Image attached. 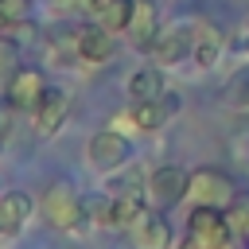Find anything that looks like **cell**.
Returning <instances> with one entry per match:
<instances>
[{
    "mask_svg": "<svg viewBox=\"0 0 249 249\" xmlns=\"http://www.w3.org/2000/svg\"><path fill=\"white\" fill-rule=\"evenodd\" d=\"M187 237L191 241H198L202 249H233V226H230V218L222 214V210H214V206H191V214H187Z\"/></svg>",
    "mask_w": 249,
    "mask_h": 249,
    "instance_id": "cell-1",
    "label": "cell"
},
{
    "mask_svg": "<svg viewBox=\"0 0 249 249\" xmlns=\"http://www.w3.org/2000/svg\"><path fill=\"white\" fill-rule=\"evenodd\" d=\"M191 206H214V210H230V202L237 198L233 179L218 167H198L191 171V187H187Z\"/></svg>",
    "mask_w": 249,
    "mask_h": 249,
    "instance_id": "cell-2",
    "label": "cell"
},
{
    "mask_svg": "<svg viewBox=\"0 0 249 249\" xmlns=\"http://www.w3.org/2000/svg\"><path fill=\"white\" fill-rule=\"evenodd\" d=\"M39 210H43L47 226H54V230H78V226L86 222V214H82V198L74 195L70 183H51V187L43 191Z\"/></svg>",
    "mask_w": 249,
    "mask_h": 249,
    "instance_id": "cell-3",
    "label": "cell"
},
{
    "mask_svg": "<svg viewBox=\"0 0 249 249\" xmlns=\"http://www.w3.org/2000/svg\"><path fill=\"white\" fill-rule=\"evenodd\" d=\"M128 156H132V144H128V136H124L121 128H101V132H93L89 144H86L89 167H97V171H105V175L117 171V167H124Z\"/></svg>",
    "mask_w": 249,
    "mask_h": 249,
    "instance_id": "cell-4",
    "label": "cell"
},
{
    "mask_svg": "<svg viewBox=\"0 0 249 249\" xmlns=\"http://www.w3.org/2000/svg\"><path fill=\"white\" fill-rule=\"evenodd\" d=\"M187 187H191V171H183L179 163H163L156 167L148 179H144V191H148V202L167 210V206H179L187 198Z\"/></svg>",
    "mask_w": 249,
    "mask_h": 249,
    "instance_id": "cell-5",
    "label": "cell"
},
{
    "mask_svg": "<svg viewBox=\"0 0 249 249\" xmlns=\"http://www.w3.org/2000/svg\"><path fill=\"white\" fill-rule=\"evenodd\" d=\"M175 113H179V93L167 89V93H160L156 101H132L128 121H132L136 132H160Z\"/></svg>",
    "mask_w": 249,
    "mask_h": 249,
    "instance_id": "cell-6",
    "label": "cell"
},
{
    "mask_svg": "<svg viewBox=\"0 0 249 249\" xmlns=\"http://www.w3.org/2000/svg\"><path fill=\"white\" fill-rule=\"evenodd\" d=\"M191 47H195V27L179 23V27H163L160 39H156V47L148 54H152L156 66H179V62L191 58Z\"/></svg>",
    "mask_w": 249,
    "mask_h": 249,
    "instance_id": "cell-7",
    "label": "cell"
},
{
    "mask_svg": "<svg viewBox=\"0 0 249 249\" xmlns=\"http://www.w3.org/2000/svg\"><path fill=\"white\" fill-rule=\"evenodd\" d=\"M160 8H156V0H136L132 4V19H128V27H124V35H128V43L136 47V51H152L156 47V39H160Z\"/></svg>",
    "mask_w": 249,
    "mask_h": 249,
    "instance_id": "cell-8",
    "label": "cell"
},
{
    "mask_svg": "<svg viewBox=\"0 0 249 249\" xmlns=\"http://www.w3.org/2000/svg\"><path fill=\"white\" fill-rule=\"evenodd\" d=\"M66 113H70V97H66V89H58V86H47L43 97L35 101V109H31L35 128H39L43 136H54V132L66 124Z\"/></svg>",
    "mask_w": 249,
    "mask_h": 249,
    "instance_id": "cell-9",
    "label": "cell"
},
{
    "mask_svg": "<svg viewBox=\"0 0 249 249\" xmlns=\"http://www.w3.org/2000/svg\"><path fill=\"white\" fill-rule=\"evenodd\" d=\"M74 47H78V58L89 62V66H101L113 58V31L101 27V23H86V27H74Z\"/></svg>",
    "mask_w": 249,
    "mask_h": 249,
    "instance_id": "cell-10",
    "label": "cell"
},
{
    "mask_svg": "<svg viewBox=\"0 0 249 249\" xmlns=\"http://www.w3.org/2000/svg\"><path fill=\"white\" fill-rule=\"evenodd\" d=\"M222 51H226V39H222V31H218L210 19H198V23H195V47H191V58H195V66H198V70H210V66H218Z\"/></svg>",
    "mask_w": 249,
    "mask_h": 249,
    "instance_id": "cell-11",
    "label": "cell"
},
{
    "mask_svg": "<svg viewBox=\"0 0 249 249\" xmlns=\"http://www.w3.org/2000/svg\"><path fill=\"white\" fill-rule=\"evenodd\" d=\"M43 89H47L43 74H39L35 66H19V70L12 74V82H8V101H12L16 109H35V101L43 97Z\"/></svg>",
    "mask_w": 249,
    "mask_h": 249,
    "instance_id": "cell-12",
    "label": "cell"
},
{
    "mask_svg": "<svg viewBox=\"0 0 249 249\" xmlns=\"http://www.w3.org/2000/svg\"><path fill=\"white\" fill-rule=\"evenodd\" d=\"M128 233H132L136 249H171V226H167V218H160L156 210H144Z\"/></svg>",
    "mask_w": 249,
    "mask_h": 249,
    "instance_id": "cell-13",
    "label": "cell"
},
{
    "mask_svg": "<svg viewBox=\"0 0 249 249\" xmlns=\"http://www.w3.org/2000/svg\"><path fill=\"white\" fill-rule=\"evenodd\" d=\"M31 195H23V191H4L0 195V226H4V233H19L27 222H31Z\"/></svg>",
    "mask_w": 249,
    "mask_h": 249,
    "instance_id": "cell-14",
    "label": "cell"
},
{
    "mask_svg": "<svg viewBox=\"0 0 249 249\" xmlns=\"http://www.w3.org/2000/svg\"><path fill=\"white\" fill-rule=\"evenodd\" d=\"M128 97L132 101H156L160 93H167V82H163V66H140L128 74Z\"/></svg>",
    "mask_w": 249,
    "mask_h": 249,
    "instance_id": "cell-15",
    "label": "cell"
},
{
    "mask_svg": "<svg viewBox=\"0 0 249 249\" xmlns=\"http://www.w3.org/2000/svg\"><path fill=\"white\" fill-rule=\"evenodd\" d=\"M82 214H86V222H93V226L117 230V198H113L109 191H101V195H89V198H82Z\"/></svg>",
    "mask_w": 249,
    "mask_h": 249,
    "instance_id": "cell-16",
    "label": "cell"
},
{
    "mask_svg": "<svg viewBox=\"0 0 249 249\" xmlns=\"http://www.w3.org/2000/svg\"><path fill=\"white\" fill-rule=\"evenodd\" d=\"M113 198H117V230H132L136 218L148 210V191H124Z\"/></svg>",
    "mask_w": 249,
    "mask_h": 249,
    "instance_id": "cell-17",
    "label": "cell"
},
{
    "mask_svg": "<svg viewBox=\"0 0 249 249\" xmlns=\"http://www.w3.org/2000/svg\"><path fill=\"white\" fill-rule=\"evenodd\" d=\"M132 4H136V0H105L93 16H97L101 27H109V31H124L128 19H132Z\"/></svg>",
    "mask_w": 249,
    "mask_h": 249,
    "instance_id": "cell-18",
    "label": "cell"
},
{
    "mask_svg": "<svg viewBox=\"0 0 249 249\" xmlns=\"http://www.w3.org/2000/svg\"><path fill=\"white\" fill-rule=\"evenodd\" d=\"M226 105L241 117H249V66L237 70L230 82H226Z\"/></svg>",
    "mask_w": 249,
    "mask_h": 249,
    "instance_id": "cell-19",
    "label": "cell"
},
{
    "mask_svg": "<svg viewBox=\"0 0 249 249\" xmlns=\"http://www.w3.org/2000/svg\"><path fill=\"white\" fill-rule=\"evenodd\" d=\"M124 191H140V171L128 167V163L109 171V195H124Z\"/></svg>",
    "mask_w": 249,
    "mask_h": 249,
    "instance_id": "cell-20",
    "label": "cell"
},
{
    "mask_svg": "<svg viewBox=\"0 0 249 249\" xmlns=\"http://www.w3.org/2000/svg\"><path fill=\"white\" fill-rule=\"evenodd\" d=\"M226 218H230V226H233L237 241H245V245H249V198H233Z\"/></svg>",
    "mask_w": 249,
    "mask_h": 249,
    "instance_id": "cell-21",
    "label": "cell"
},
{
    "mask_svg": "<svg viewBox=\"0 0 249 249\" xmlns=\"http://www.w3.org/2000/svg\"><path fill=\"white\" fill-rule=\"evenodd\" d=\"M23 23H27V19H16V16L0 4V35H16V31H23Z\"/></svg>",
    "mask_w": 249,
    "mask_h": 249,
    "instance_id": "cell-22",
    "label": "cell"
},
{
    "mask_svg": "<svg viewBox=\"0 0 249 249\" xmlns=\"http://www.w3.org/2000/svg\"><path fill=\"white\" fill-rule=\"evenodd\" d=\"M230 148H233L237 163H241V167H249V128H245L241 136H233V144H230Z\"/></svg>",
    "mask_w": 249,
    "mask_h": 249,
    "instance_id": "cell-23",
    "label": "cell"
},
{
    "mask_svg": "<svg viewBox=\"0 0 249 249\" xmlns=\"http://www.w3.org/2000/svg\"><path fill=\"white\" fill-rule=\"evenodd\" d=\"M233 47H237L241 54H249V19L241 23V31H237V39H233Z\"/></svg>",
    "mask_w": 249,
    "mask_h": 249,
    "instance_id": "cell-24",
    "label": "cell"
},
{
    "mask_svg": "<svg viewBox=\"0 0 249 249\" xmlns=\"http://www.w3.org/2000/svg\"><path fill=\"white\" fill-rule=\"evenodd\" d=\"M179 249H202V245H198V241H191V237H183V245H179Z\"/></svg>",
    "mask_w": 249,
    "mask_h": 249,
    "instance_id": "cell-25",
    "label": "cell"
},
{
    "mask_svg": "<svg viewBox=\"0 0 249 249\" xmlns=\"http://www.w3.org/2000/svg\"><path fill=\"white\" fill-rule=\"evenodd\" d=\"M82 4H86V8H89V12H97V8H101V4H105V0H82Z\"/></svg>",
    "mask_w": 249,
    "mask_h": 249,
    "instance_id": "cell-26",
    "label": "cell"
},
{
    "mask_svg": "<svg viewBox=\"0 0 249 249\" xmlns=\"http://www.w3.org/2000/svg\"><path fill=\"white\" fill-rule=\"evenodd\" d=\"M0 233H4V226H0Z\"/></svg>",
    "mask_w": 249,
    "mask_h": 249,
    "instance_id": "cell-27",
    "label": "cell"
}]
</instances>
